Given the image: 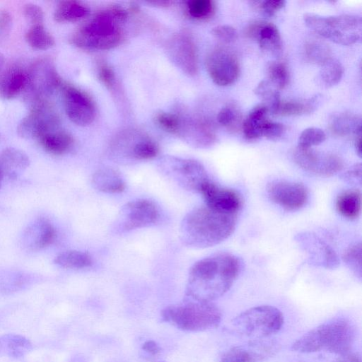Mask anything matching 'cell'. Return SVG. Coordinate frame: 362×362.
<instances>
[{"label":"cell","mask_w":362,"mask_h":362,"mask_svg":"<svg viewBox=\"0 0 362 362\" xmlns=\"http://www.w3.org/2000/svg\"><path fill=\"white\" fill-rule=\"evenodd\" d=\"M241 269L236 256L228 252L211 255L195 262L189 272L187 298L211 302L232 286Z\"/></svg>","instance_id":"cell-1"},{"label":"cell","mask_w":362,"mask_h":362,"mask_svg":"<svg viewBox=\"0 0 362 362\" xmlns=\"http://www.w3.org/2000/svg\"><path fill=\"white\" fill-rule=\"evenodd\" d=\"M236 215L221 213L207 206L194 208L183 218L180 238L185 246L203 249L226 240L235 230Z\"/></svg>","instance_id":"cell-2"},{"label":"cell","mask_w":362,"mask_h":362,"mask_svg":"<svg viewBox=\"0 0 362 362\" xmlns=\"http://www.w3.org/2000/svg\"><path fill=\"white\" fill-rule=\"evenodd\" d=\"M355 335L354 326L349 320L335 318L306 332L291 349L300 353L326 351L341 356L350 351Z\"/></svg>","instance_id":"cell-3"},{"label":"cell","mask_w":362,"mask_h":362,"mask_svg":"<svg viewBox=\"0 0 362 362\" xmlns=\"http://www.w3.org/2000/svg\"><path fill=\"white\" fill-rule=\"evenodd\" d=\"M163 320L187 332H201L216 327L221 320L220 310L211 302L188 298L170 305L161 313Z\"/></svg>","instance_id":"cell-4"},{"label":"cell","mask_w":362,"mask_h":362,"mask_svg":"<svg viewBox=\"0 0 362 362\" xmlns=\"http://www.w3.org/2000/svg\"><path fill=\"white\" fill-rule=\"evenodd\" d=\"M119 22L110 9L98 13L71 37V42L87 50H107L117 47L122 40Z\"/></svg>","instance_id":"cell-5"},{"label":"cell","mask_w":362,"mask_h":362,"mask_svg":"<svg viewBox=\"0 0 362 362\" xmlns=\"http://www.w3.org/2000/svg\"><path fill=\"white\" fill-rule=\"evenodd\" d=\"M283 323L281 312L271 305L251 308L232 320V325L238 333L253 340L262 339L278 332Z\"/></svg>","instance_id":"cell-6"},{"label":"cell","mask_w":362,"mask_h":362,"mask_svg":"<svg viewBox=\"0 0 362 362\" xmlns=\"http://www.w3.org/2000/svg\"><path fill=\"white\" fill-rule=\"evenodd\" d=\"M157 165L164 176L189 191L200 193L210 181L205 168L196 160L165 156Z\"/></svg>","instance_id":"cell-7"},{"label":"cell","mask_w":362,"mask_h":362,"mask_svg":"<svg viewBox=\"0 0 362 362\" xmlns=\"http://www.w3.org/2000/svg\"><path fill=\"white\" fill-rule=\"evenodd\" d=\"M159 218V211L151 200L140 199L126 203L112 225V231L117 234L151 226Z\"/></svg>","instance_id":"cell-8"},{"label":"cell","mask_w":362,"mask_h":362,"mask_svg":"<svg viewBox=\"0 0 362 362\" xmlns=\"http://www.w3.org/2000/svg\"><path fill=\"white\" fill-rule=\"evenodd\" d=\"M293 158L304 170L321 176H332L343 168V162L338 156L312 148L297 147L293 152Z\"/></svg>","instance_id":"cell-9"},{"label":"cell","mask_w":362,"mask_h":362,"mask_svg":"<svg viewBox=\"0 0 362 362\" xmlns=\"http://www.w3.org/2000/svg\"><path fill=\"white\" fill-rule=\"evenodd\" d=\"M206 68L211 80L221 86L234 83L240 73L239 62L231 52L222 49L211 51L206 59Z\"/></svg>","instance_id":"cell-10"},{"label":"cell","mask_w":362,"mask_h":362,"mask_svg":"<svg viewBox=\"0 0 362 362\" xmlns=\"http://www.w3.org/2000/svg\"><path fill=\"white\" fill-rule=\"evenodd\" d=\"M300 247L308 255L309 264L319 267L333 269L339 264V258L334 250L311 232H301L295 236Z\"/></svg>","instance_id":"cell-11"},{"label":"cell","mask_w":362,"mask_h":362,"mask_svg":"<svg viewBox=\"0 0 362 362\" xmlns=\"http://www.w3.org/2000/svg\"><path fill=\"white\" fill-rule=\"evenodd\" d=\"M64 106L69 119L78 126L90 124L95 117V107L91 98L79 89L67 86L64 91Z\"/></svg>","instance_id":"cell-12"},{"label":"cell","mask_w":362,"mask_h":362,"mask_svg":"<svg viewBox=\"0 0 362 362\" xmlns=\"http://www.w3.org/2000/svg\"><path fill=\"white\" fill-rule=\"evenodd\" d=\"M267 193L272 202L289 211L300 209L308 199V192L303 184L287 180L272 181L267 186Z\"/></svg>","instance_id":"cell-13"},{"label":"cell","mask_w":362,"mask_h":362,"mask_svg":"<svg viewBox=\"0 0 362 362\" xmlns=\"http://www.w3.org/2000/svg\"><path fill=\"white\" fill-rule=\"evenodd\" d=\"M172 61L187 74L193 76L197 73V55L194 43L191 37L178 33L170 41L168 48Z\"/></svg>","instance_id":"cell-14"},{"label":"cell","mask_w":362,"mask_h":362,"mask_svg":"<svg viewBox=\"0 0 362 362\" xmlns=\"http://www.w3.org/2000/svg\"><path fill=\"white\" fill-rule=\"evenodd\" d=\"M200 193L206 206L221 213L236 215L242 205L241 198L235 191L219 186L211 180Z\"/></svg>","instance_id":"cell-15"},{"label":"cell","mask_w":362,"mask_h":362,"mask_svg":"<svg viewBox=\"0 0 362 362\" xmlns=\"http://www.w3.org/2000/svg\"><path fill=\"white\" fill-rule=\"evenodd\" d=\"M57 127L58 121L54 115L48 110L40 108L22 119L17 127V132L21 138L38 140Z\"/></svg>","instance_id":"cell-16"},{"label":"cell","mask_w":362,"mask_h":362,"mask_svg":"<svg viewBox=\"0 0 362 362\" xmlns=\"http://www.w3.org/2000/svg\"><path fill=\"white\" fill-rule=\"evenodd\" d=\"M245 34L255 39L260 49L267 54L279 57L282 53V41L278 28L272 23L256 21L248 25Z\"/></svg>","instance_id":"cell-17"},{"label":"cell","mask_w":362,"mask_h":362,"mask_svg":"<svg viewBox=\"0 0 362 362\" xmlns=\"http://www.w3.org/2000/svg\"><path fill=\"white\" fill-rule=\"evenodd\" d=\"M256 339L234 346L224 353L221 362H260L271 356L274 347L272 342Z\"/></svg>","instance_id":"cell-18"},{"label":"cell","mask_w":362,"mask_h":362,"mask_svg":"<svg viewBox=\"0 0 362 362\" xmlns=\"http://www.w3.org/2000/svg\"><path fill=\"white\" fill-rule=\"evenodd\" d=\"M56 230L46 218L40 217L30 223L22 234L23 246L30 251H38L52 244Z\"/></svg>","instance_id":"cell-19"},{"label":"cell","mask_w":362,"mask_h":362,"mask_svg":"<svg viewBox=\"0 0 362 362\" xmlns=\"http://www.w3.org/2000/svg\"><path fill=\"white\" fill-rule=\"evenodd\" d=\"M28 77L33 88L44 94L51 93L60 83L54 67L46 60L36 63Z\"/></svg>","instance_id":"cell-20"},{"label":"cell","mask_w":362,"mask_h":362,"mask_svg":"<svg viewBox=\"0 0 362 362\" xmlns=\"http://www.w3.org/2000/svg\"><path fill=\"white\" fill-rule=\"evenodd\" d=\"M29 165V157L22 150L8 147L0 152V170L4 177L17 178Z\"/></svg>","instance_id":"cell-21"},{"label":"cell","mask_w":362,"mask_h":362,"mask_svg":"<svg viewBox=\"0 0 362 362\" xmlns=\"http://www.w3.org/2000/svg\"><path fill=\"white\" fill-rule=\"evenodd\" d=\"M93 187L102 192L115 194L123 192L125 182L122 176L111 168H101L96 170L92 176Z\"/></svg>","instance_id":"cell-22"},{"label":"cell","mask_w":362,"mask_h":362,"mask_svg":"<svg viewBox=\"0 0 362 362\" xmlns=\"http://www.w3.org/2000/svg\"><path fill=\"white\" fill-rule=\"evenodd\" d=\"M38 141L46 151L54 155L66 153L74 143L72 136L58 127L43 135Z\"/></svg>","instance_id":"cell-23"},{"label":"cell","mask_w":362,"mask_h":362,"mask_svg":"<svg viewBox=\"0 0 362 362\" xmlns=\"http://www.w3.org/2000/svg\"><path fill=\"white\" fill-rule=\"evenodd\" d=\"M28 83V77L22 70L13 68L0 81V96L10 100L17 96Z\"/></svg>","instance_id":"cell-24"},{"label":"cell","mask_w":362,"mask_h":362,"mask_svg":"<svg viewBox=\"0 0 362 362\" xmlns=\"http://www.w3.org/2000/svg\"><path fill=\"white\" fill-rule=\"evenodd\" d=\"M267 108L264 105L259 104L255 106L246 116L243 130L247 139H257L262 136V130L268 121Z\"/></svg>","instance_id":"cell-25"},{"label":"cell","mask_w":362,"mask_h":362,"mask_svg":"<svg viewBox=\"0 0 362 362\" xmlns=\"http://www.w3.org/2000/svg\"><path fill=\"white\" fill-rule=\"evenodd\" d=\"M322 100L321 94L301 100H288L281 102L277 115L291 116L311 114L320 105Z\"/></svg>","instance_id":"cell-26"},{"label":"cell","mask_w":362,"mask_h":362,"mask_svg":"<svg viewBox=\"0 0 362 362\" xmlns=\"http://www.w3.org/2000/svg\"><path fill=\"white\" fill-rule=\"evenodd\" d=\"M330 129L337 135H361V118L350 112H341L331 118Z\"/></svg>","instance_id":"cell-27"},{"label":"cell","mask_w":362,"mask_h":362,"mask_svg":"<svg viewBox=\"0 0 362 362\" xmlns=\"http://www.w3.org/2000/svg\"><path fill=\"white\" fill-rule=\"evenodd\" d=\"M344 67L337 59L330 58L321 65L315 81L316 84L324 88H329L337 85L341 79Z\"/></svg>","instance_id":"cell-28"},{"label":"cell","mask_w":362,"mask_h":362,"mask_svg":"<svg viewBox=\"0 0 362 362\" xmlns=\"http://www.w3.org/2000/svg\"><path fill=\"white\" fill-rule=\"evenodd\" d=\"M32 349V344L25 337L13 334L0 337V354L18 358Z\"/></svg>","instance_id":"cell-29"},{"label":"cell","mask_w":362,"mask_h":362,"mask_svg":"<svg viewBox=\"0 0 362 362\" xmlns=\"http://www.w3.org/2000/svg\"><path fill=\"white\" fill-rule=\"evenodd\" d=\"M336 206L338 212L342 216L350 219L357 218L361 208V192L357 189L342 192L337 197Z\"/></svg>","instance_id":"cell-30"},{"label":"cell","mask_w":362,"mask_h":362,"mask_svg":"<svg viewBox=\"0 0 362 362\" xmlns=\"http://www.w3.org/2000/svg\"><path fill=\"white\" fill-rule=\"evenodd\" d=\"M89 9L83 4L75 1L60 2L54 12V19L59 23L75 22L85 18Z\"/></svg>","instance_id":"cell-31"},{"label":"cell","mask_w":362,"mask_h":362,"mask_svg":"<svg viewBox=\"0 0 362 362\" xmlns=\"http://www.w3.org/2000/svg\"><path fill=\"white\" fill-rule=\"evenodd\" d=\"M254 93L262 100L269 113L277 115L281 102L280 92L269 80L261 81L255 88Z\"/></svg>","instance_id":"cell-32"},{"label":"cell","mask_w":362,"mask_h":362,"mask_svg":"<svg viewBox=\"0 0 362 362\" xmlns=\"http://www.w3.org/2000/svg\"><path fill=\"white\" fill-rule=\"evenodd\" d=\"M54 262L66 269H84L90 267L93 261L91 256L83 251L67 250L55 257Z\"/></svg>","instance_id":"cell-33"},{"label":"cell","mask_w":362,"mask_h":362,"mask_svg":"<svg viewBox=\"0 0 362 362\" xmlns=\"http://www.w3.org/2000/svg\"><path fill=\"white\" fill-rule=\"evenodd\" d=\"M25 39L32 48L37 50H47L55 45L54 37L43 25L30 26L25 33Z\"/></svg>","instance_id":"cell-34"},{"label":"cell","mask_w":362,"mask_h":362,"mask_svg":"<svg viewBox=\"0 0 362 362\" xmlns=\"http://www.w3.org/2000/svg\"><path fill=\"white\" fill-rule=\"evenodd\" d=\"M324 21L328 28L345 33L355 32L361 25V18L352 14L324 16Z\"/></svg>","instance_id":"cell-35"},{"label":"cell","mask_w":362,"mask_h":362,"mask_svg":"<svg viewBox=\"0 0 362 362\" xmlns=\"http://www.w3.org/2000/svg\"><path fill=\"white\" fill-rule=\"evenodd\" d=\"M126 152L124 161L129 160H148L155 158L158 153V147L149 139H142L133 144Z\"/></svg>","instance_id":"cell-36"},{"label":"cell","mask_w":362,"mask_h":362,"mask_svg":"<svg viewBox=\"0 0 362 362\" xmlns=\"http://www.w3.org/2000/svg\"><path fill=\"white\" fill-rule=\"evenodd\" d=\"M304 52L308 61L320 66L332 58L329 47L319 41L308 42L305 46Z\"/></svg>","instance_id":"cell-37"},{"label":"cell","mask_w":362,"mask_h":362,"mask_svg":"<svg viewBox=\"0 0 362 362\" xmlns=\"http://www.w3.org/2000/svg\"><path fill=\"white\" fill-rule=\"evenodd\" d=\"M267 78L278 90L284 89L289 81V73L286 65L279 62H271L267 68Z\"/></svg>","instance_id":"cell-38"},{"label":"cell","mask_w":362,"mask_h":362,"mask_svg":"<svg viewBox=\"0 0 362 362\" xmlns=\"http://www.w3.org/2000/svg\"><path fill=\"white\" fill-rule=\"evenodd\" d=\"M362 249L361 242L351 245L344 252V261L351 272L359 279L362 274Z\"/></svg>","instance_id":"cell-39"},{"label":"cell","mask_w":362,"mask_h":362,"mask_svg":"<svg viewBox=\"0 0 362 362\" xmlns=\"http://www.w3.org/2000/svg\"><path fill=\"white\" fill-rule=\"evenodd\" d=\"M326 139L325 132L318 127L305 129L298 139V147L309 148L322 144Z\"/></svg>","instance_id":"cell-40"},{"label":"cell","mask_w":362,"mask_h":362,"mask_svg":"<svg viewBox=\"0 0 362 362\" xmlns=\"http://www.w3.org/2000/svg\"><path fill=\"white\" fill-rule=\"evenodd\" d=\"M187 7L189 16L198 20L209 18L214 11V4L210 0H192Z\"/></svg>","instance_id":"cell-41"},{"label":"cell","mask_w":362,"mask_h":362,"mask_svg":"<svg viewBox=\"0 0 362 362\" xmlns=\"http://www.w3.org/2000/svg\"><path fill=\"white\" fill-rule=\"evenodd\" d=\"M156 120L165 131L172 134H178L181 122L177 115L169 112H160L156 115Z\"/></svg>","instance_id":"cell-42"},{"label":"cell","mask_w":362,"mask_h":362,"mask_svg":"<svg viewBox=\"0 0 362 362\" xmlns=\"http://www.w3.org/2000/svg\"><path fill=\"white\" fill-rule=\"evenodd\" d=\"M255 8L266 16H272L283 8L286 4L284 0H265L253 1Z\"/></svg>","instance_id":"cell-43"},{"label":"cell","mask_w":362,"mask_h":362,"mask_svg":"<svg viewBox=\"0 0 362 362\" xmlns=\"http://www.w3.org/2000/svg\"><path fill=\"white\" fill-rule=\"evenodd\" d=\"M23 12L25 18L31 26L43 25L44 12L40 6L32 3L26 4Z\"/></svg>","instance_id":"cell-44"},{"label":"cell","mask_w":362,"mask_h":362,"mask_svg":"<svg viewBox=\"0 0 362 362\" xmlns=\"http://www.w3.org/2000/svg\"><path fill=\"white\" fill-rule=\"evenodd\" d=\"M212 35L222 42L229 43L235 41L238 32L235 28L229 25H220L212 28Z\"/></svg>","instance_id":"cell-45"},{"label":"cell","mask_w":362,"mask_h":362,"mask_svg":"<svg viewBox=\"0 0 362 362\" xmlns=\"http://www.w3.org/2000/svg\"><path fill=\"white\" fill-rule=\"evenodd\" d=\"M285 130L283 124L268 120L263 128L262 136L271 141H276L283 136Z\"/></svg>","instance_id":"cell-46"},{"label":"cell","mask_w":362,"mask_h":362,"mask_svg":"<svg viewBox=\"0 0 362 362\" xmlns=\"http://www.w3.org/2000/svg\"><path fill=\"white\" fill-rule=\"evenodd\" d=\"M238 118V112L231 105L222 107L216 117L218 122L225 127L231 126L237 121Z\"/></svg>","instance_id":"cell-47"},{"label":"cell","mask_w":362,"mask_h":362,"mask_svg":"<svg viewBox=\"0 0 362 362\" xmlns=\"http://www.w3.org/2000/svg\"><path fill=\"white\" fill-rule=\"evenodd\" d=\"M362 166L361 163H357L351 167L341 175V178L347 182L351 184H361Z\"/></svg>","instance_id":"cell-48"},{"label":"cell","mask_w":362,"mask_h":362,"mask_svg":"<svg viewBox=\"0 0 362 362\" xmlns=\"http://www.w3.org/2000/svg\"><path fill=\"white\" fill-rule=\"evenodd\" d=\"M12 27V17L6 11L0 12V42L9 34Z\"/></svg>","instance_id":"cell-49"},{"label":"cell","mask_w":362,"mask_h":362,"mask_svg":"<svg viewBox=\"0 0 362 362\" xmlns=\"http://www.w3.org/2000/svg\"><path fill=\"white\" fill-rule=\"evenodd\" d=\"M98 78L104 85L108 87L113 85L115 79L113 70L105 64H101L99 66Z\"/></svg>","instance_id":"cell-50"},{"label":"cell","mask_w":362,"mask_h":362,"mask_svg":"<svg viewBox=\"0 0 362 362\" xmlns=\"http://www.w3.org/2000/svg\"><path fill=\"white\" fill-rule=\"evenodd\" d=\"M142 349L146 352L152 355H156L160 351L159 345L153 340H148L145 341L141 346Z\"/></svg>","instance_id":"cell-51"},{"label":"cell","mask_w":362,"mask_h":362,"mask_svg":"<svg viewBox=\"0 0 362 362\" xmlns=\"http://www.w3.org/2000/svg\"><path fill=\"white\" fill-rule=\"evenodd\" d=\"M337 362H361L360 357L356 354L348 352L341 355Z\"/></svg>","instance_id":"cell-52"},{"label":"cell","mask_w":362,"mask_h":362,"mask_svg":"<svg viewBox=\"0 0 362 362\" xmlns=\"http://www.w3.org/2000/svg\"><path fill=\"white\" fill-rule=\"evenodd\" d=\"M356 153L361 158L362 155L361 135H358L355 143Z\"/></svg>","instance_id":"cell-53"},{"label":"cell","mask_w":362,"mask_h":362,"mask_svg":"<svg viewBox=\"0 0 362 362\" xmlns=\"http://www.w3.org/2000/svg\"><path fill=\"white\" fill-rule=\"evenodd\" d=\"M3 59L4 58L2 57V56L0 54V69L1 68L2 65H3Z\"/></svg>","instance_id":"cell-54"},{"label":"cell","mask_w":362,"mask_h":362,"mask_svg":"<svg viewBox=\"0 0 362 362\" xmlns=\"http://www.w3.org/2000/svg\"><path fill=\"white\" fill-rule=\"evenodd\" d=\"M3 179H4V177H3V175H1V173H0V187H1V182H2Z\"/></svg>","instance_id":"cell-55"}]
</instances>
